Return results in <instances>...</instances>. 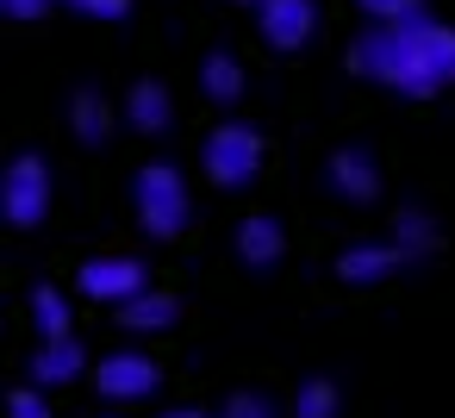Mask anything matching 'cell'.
Returning <instances> with one entry per match:
<instances>
[{
	"label": "cell",
	"mask_w": 455,
	"mask_h": 418,
	"mask_svg": "<svg viewBox=\"0 0 455 418\" xmlns=\"http://www.w3.org/2000/svg\"><path fill=\"white\" fill-rule=\"evenodd\" d=\"M51 194H57L51 163L26 150V157H13V163H7V175H0V219L20 225V231H32V225H44Z\"/></svg>",
	"instance_id": "obj_4"
},
{
	"label": "cell",
	"mask_w": 455,
	"mask_h": 418,
	"mask_svg": "<svg viewBox=\"0 0 455 418\" xmlns=\"http://www.w3.org/2000/svg\"><path fill=\"white\" fill-rule=\"evenodd\" d=\"M231 7H250V13H256V7H262V0H231Z\"/></svg>",
	"instance_id": "obj_25"
},
{
	"label": "cell",
	"mask_w": 455,
	"mask_h": 418,
	"mask_svg": "<svg viewBox=\"0 0 455 418\" xmlns=\"http://www.w3.org/2000/svg\"><path fill=\"white\" fill-rule=\"evenodd\" d=\"M107 418H125V412H107Z\"/></svg>",
	"instance_id": "obj_26"
},
{
	"label": "cell",
	"mask_w": 455,
	"mask_h": 418,
	"mask_svg": "<svg viewBox=\"0 0 455 418\" xmlns=\"http://www.w3.org/2000/svg\"><path fill=\"white\" fill-rule=\"evenodd\" d=\"M88 374V350L76 337H44L32 350V387H69Z\"/></svg>",
	"instance_id": "obj_9"
},
{
	"label": "cell",
	"mask_w": 455,
	"mask_h": 418,
	"mask_svg": "<svg viewBox=\"0 0 455 418\" xmlns=\"http://www.w3.org/2000/svg\"><path fill=\"white\" fill-rule=\"evenodd\" d=\"M175 318H181L175 293H156V287H144L138 300H125V306H119V325H125V331H169Z\"/></svg>",
	"instance_id": "obj_15"
},
{
	"label": "cell",
	"mask_w": 455,
	"mask_h": 418,
	"mask_svg": "<svg viewBox=\"0 0 455 418\" xmlns=\"http://www.w3.org/2000/svg\"><path fill=\"white\" fill-rule=\"evenodd\" d=\"M94 387H100V399L132 406V399H150V393L163 387V368H156L150 356H138V350H113V356H100Z\"/></svg>",
	"instance_id": "obj_5"
},
{
	"label": "cell",
	"mask_w": 455,
	"mask_h": 418,
	"mask_svg": "<svg viewBox=\"0 0 455 418\" xmlns=\"http://www.w3.org/2000/svg\"><path fill=\"white\" fill-rule=\"evenodd\" d=\"M393 244L405 250V262H411V256H430V250H436V219L418 213V206H405V213L393 219Z\"/></svg>",
	"instance_id": "obj_17"
},
{
	"label": "cell",
	"mask_w": 455,
	"mask_h": 418,
	"mask_svg": "<svg viewBox=\"0 0 455 418\" xmlns=\"http://www.w3.org/2000/svg\"><path fill=\"white\" fill-rule=\"evenodd\" d=\"M243 88H250V76H243V63H237L231 51H212V57L200 63V94H206L212 107H237Z\"/></svg>",
	"instance_id": "obj_14"
},
{
	"label": "cell",
	"mask_w": 455,
	"mask_h": 418,
	"mask_svg": "<svg viewBox=\"0 0 455 418\" xmlns=\"http://www.w3.org/2000/svg\"><path fill=\"white\" fill-rule=\"evenodd\" d=\"M0 13H7V20H44L51 0H0Z\"/></svg>",
	"instance_id": "obj_23"
},
{
	"label": "cell",
	"mask_w": 455,
	"mask_h": 418,
	"mask_svg": "<svg viewBox=\"0 0 455 418\" xmlns=\"http://www.w3.org/2000/svg\"><path fill=\"white\" fill-rule=\"evenodd\" d=\"M163 418H212V412H200V406H175V412H163Z\"/></svg>",
	"instance_id": "obj_24"
},
{
	"label": "cell",
	"mask_w": 455,
	"mask_h": 418,
	"mask_svg": "<svg viewBox=\"0 0 455 418\" xmlns=\"http://www.w3.org/2000/svg\"><path fill=\"white\" fill-rule=\"evenodd\" d=\"M324 181H331V194H337V200L368 206V200L380 194V163H374L362 144H343V150L324 163Z\"/></svg>",
	"instance_id": "obj_8"
},
{
	"label": "cell",
	"mask_w": 455,
	"mask_h": 418,
	"mask_svg": "<svg viewBox=\"0 0 455 418\" xmlns=\"http://www.w3.org/2000/svg\"><path fill=\"white\" fill-rule=\"evenodd\" d=\"M69 13H82V20H100V26H113V20H125L132 13V0H63Z\"/></svg>",
	"instance_id": "obj_20"
},
{
	"label": "cell",
	"mask_w": 455,
	"mask_h": 418,
	"mask_svg": "<svg viewBox=\"0 0 455 418\" xmlns=\"http://www.w3.org/2000/svg\"><path fill=\"white\" fill-rule=\"evenodd\" d=\"M125 125L144 132V138L169 132V125H175V100H169V88H163V82H138V88L125 94Z\"/></svg>",
	"instance_id": "obj_12"
},
{
	"label": "cell",
	"mask_w": 455,
	"mask_h": 418,
	"mask_svg": "<svg viewBox=\"0 0 455 418\" xmlns=\"http://www.w3.org/2000/svg\"><path fill=\"white\" fill-rule=\"evenodd\" d=\"M368 26H399V20H424V0H355Z\"/></svg>",
	"instance_id": "obj_19"
},
{
	"label": "cell",
	"mask_w": 455,
	"mask_h": 418,
	"mask_svg": "<svg viewBox=\"0 0 455 418\" xmlns=\"http://www.w3.org/2000/svg\"><path fill=\"white\" fill-rule=\"evenodd\" d=\"M399 262H405V250H399L393 237H387V244H349V250L337 256V275L355 281V287H368V281H387Z\"/></svg>",
	"instance_id": "obj_11"
},
{
	"label": "cell",
	"mask_w": 455,
	"mask_h": 418,
	"mask_svg": "<svg viewBox=\"0 0 455 418\" xmlns=\"http://www.w3.org/2000/svg\"><path fill=\"white\" fill-rule=\"evenodd\" d=\"M256 26H262V44H268V51L293 57V51H306L312 32H318V0H262V7H256Z\"/></svg>",
	"instance_id": "obj_6"
},
{
	"label": "cell",
	"mask_w": 455,
	"mask_h": 418,
	"mask_svg": "<svg viewBox=\"0 0 455 418\" xmlns=\"http://www.w3.org/2000/svg\"><path fill=\"white\" fill-rule=\"evenodd\" d=\"M293 418H337V387L331 381H306L293 393Z\"/></svg>",
	"instance_id": "obj_18"
},
{
	"label": "cell",
	"mask_w": 455,
	"mask_h": 418,
	"mask_svg": "<svg viewBox=\"0 0 455 418\" xmlns=\"http://www.w3.org/2000/svg\"><path fill=\"white\" fill-rule=\"evenodd\" d=\"M32 325H38V337H69V293L38 281L32 287Z\"/></svg>",
	"instance_id": "obj_16"
},
{
	"label": "cell",
	"mask_w": 455,
	"mask_h": 418,
	"mask_svg": "<svg viewBox=\"0 0 455 418\" xmlns=\"http://www.w3.org/2000/svg\"><path fill=\"white\" fill-rule=\"evenodd\" d=\"M7 412H13V418H51V406H44V387H20Z\"/></svg>",
	"instance_id": "obj_22"
},
{
	"label": "cell",
	"mask_w": 455,
	"mask_h": 418,
	"mask_svg": "<svg viewBox=\"0 0 455 418\" xmlns=\"http://www.w3.org/2000/svg\"><path fill=\"white\" fill-rule=\"evenodd\" d=\"M76 287H82L88 300H107V306H125V300H138V293L150 287V269H144L138 256H94V262H82V275H76Z\"/></svg>",
	"instance_id": "obj_7"
},
{
	"label": "cell",
	"mask_w": 455,
	"mask_h": 418,
	"mask_svg": "<svg viewBox=\"0 0 455 418\" xmlns=\"http://www.w3.org/2000/svg\"><path fill=\"white\" fill-rule=\"evenodd\" d=\"M349 69L374 88L430 100L443 88H455V26L424 20H399V26H368L349 44Z\"/></svg>",
	"instance_id": "obj_1"
},
{
	"label": "cell",
	"mask_w": 455,
	"mask_h": 418,
	"mask_svg": "<svg viewBox=\"0 0 455 418\" xmlns=\"http://www.w3.org/2000/svg\"><path fill=\"white\" fill-rule=\"evenodd\" d=\"M237 256H243L250 269H275V262L287 256V231H281V219L250 213V219L237 225Z\"/></svg>",
	"instance_id": "obj_10"
},
{
	"label": "cell",
	"mask_w": 455,
	"mask_h": 418,
	"mask_svg": "<svg viewBox=\"0 0 455 418\" xmlns=\"http://www.w3.org/2000/svg\"><path fill=\"white\" fill-rule=\"evenodd\" d=\"M69 132H76V144H94V150L113 138V107H107L100 88H76L69 94Z\"/></svg>",
	"instance_id": "obj_13"
},
{
	"label": "cell",
	"mask_w": 455,
	"mask_h": 418,
	"mask_svg": "<svg viewBox=\"0 0 455 418\" xmlns=\"http://www.w3.org/2000/svg\"><path fill=\"white\" fill-rule=\"evenodd\" d=\"M200 169H206L219 188H250L256 169H262V132H256L250 119H225V125H212L206 144H200Z\"/></svg>",
	"instance_id": "obj_3"
},
{
	"label": "cell",
	"mask_w": 455,
	"mask_h": 418,
	"mask_svg": "<svg viewBox=\"0 0 455 418\" xmlns=\"http://www.w3.org/2000/svg\"><path fill=\"white\" fill-rule=\"evenodd\" d=\"M132 206H138V225L150 237H181L188 219H194V194H188V175L175 163H144L132 175Z\"/></svg>",
	"instance_id": "obj_2"
},
{
	"label": "cell",
	"mask_w": 455,
	"mask_h": 418,
	"mask_svg": "<svg viewBox=\"0 0 455 418\" xmlns=\"http://www.w3.org/2000/svg\"><path fill=\"white\" fill-rule=\"evenodd\" d=\"M225 418H275V406H268V393H231Z\"/></svg>",
	"instance_id": "obj_21"
}]
</instances>
